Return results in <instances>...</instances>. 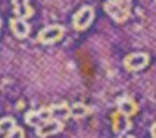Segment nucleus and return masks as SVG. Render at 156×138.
Returning a JSON list of instances; mask_svg holds the SVG:
<instances>
[{
	"label": "nucleus",
	"instance_id": "nucleus-1",
	"mask_svg": "<svg viewBox=\"0 0 156 138\" xmlns=\"http://www.w3.org/2000/svg\"><path fill=\"white\" fill-rule=\"evenodd\" d=\"M132 0H107L104 3V11L116 23H124L131 15Z\"/></svg>",
	"mask_w": 156,
	"mask_h": 138
},
{
	"label": "nucleus",
	"instance_id": "nucleus-2",
	"mask_svg": "<svg viewBox=\"0 0 156 138\" xmlns=\"http://www.w3.org/2000/svg\"><path fill=\"white\" fill-rule=\"evenodd\" d=\"M64 27L62 24H51L44 28H41L37 34V42L44 46L54 44L56 42L62 40L63 35H64Z\"/></svg>",
	"mask_w": 156,
	"mask_h": 138
},
{
	"label": "nucleus",
	"instance_id": "nucleus-3",
	"mask_svg": "<svg viewBox=\"0 0 156 138\" xmlns=\"http://www.w3.org/2000/svg\"><path fill=\"white\" fill-rule=\"evenodd\" d=\"M95 17V11L91 6L81 7L72 16V27L75 31H86L92 24Z\"/></svg>",
	"mask_w": 156,
	"mask_h": 138
},
{
	"label": "nucleus",
	"instance_id": "nucleus-4",
	"mask_svg": "<svg viewBox=\"0 0 156 138\" xmlns=\"http://www.w3.org/2000/svg\"><path fill=\"white\" fill-rule=\"evenodd\" d=\"M148 63H150L148 54H145V52H132V54H128L124 58L123 66L127 71L136 73L145 69L148 66Z\"/></svg>",
	"mask_w": 156,
	"mask_h": 138
},
{
	"label": "nucleus",
	"instance_id": "nucleus-5",
	"mask_svg": "<svg viewBox=\"0 0 156 138\" xmlns=\"http://www.w3.org/2000/svg\"><path fill=\"white\" fill-rule=\"evenodd\" d=\"M49 118H52L49 106H44V107L37 109V110H28L26 114H24V122H26L28 126L35 127V129H36L40 123H43L44 121H47Z\"/></svg>",
	"mask_w": 156,
	"mask_h": 138
},
{
	"label": "nucleus",
	"instance_id": "nucleus-6",
	"mask_svg": "<svg viewBox=\"0 0 156 138\" xmlns=\"http://www.w3.org/2000/svg\"><path fill=\"white\" fill-rule=\"evenodd\" d=\"M111 122H112V130L116 136H122V134L128 133L132 129V122H131V117L126 115L124 113L116 110L115 113H112L111 117Z\"/></svg>",
	"mask_w": 156,
	"mask_h": 138
},
{
	"label": "nucleus",
	"instance_id": "nucleus-7",
	"mask_svg": "<svg viewBox=\"0 0 156 138\" xmlns=\"http://www.w3.org/2000/svg\"><path fill=\"white\" fill-rule=\"evenodd\" d=\"M63 129H64V123L62 121L49 118L36 127V136L39 138H47V137L55 136V134H59Z\"/></svg>",
	"mask_w": 156,
	"mask_h": 138
},
{
	"label": "nucleus",
	"instance_id": "nucleus-8",
	"mask_svg": "<svg viewBox=\"0 0 156 138\" xmlns=\"http://www.w3.org/2000/svg\"><path fill=\"white\" fill-rule=\"evenodd\" d=\"M116 106H118V110L124 113L128 117H133L137 114L139 111V105L137 102L133 99L132 97L129 95H122L116 99Z\"/></svg>",
	"mask_w": 156,
	"mask_h": 138
},
{
	"label": "nucleus",
	"instance_id": "nucleus-9",
	"mask_svg": "<svg viewBox=\"0 0 156 138\" xmlns=\"http://www.w3.org/2000/svg\"><path fill=\"white\" fill-rule=\"evenodd\" d=\"M49 109H51L52 118L58 119V121L66 122L72 117V107L69 106L68 102H59V103L51 105Z\"/></svg>",
	"mask_w": 156,
	"mask_h": 138
},
{
	"label": "nucleus",
	"instance_id": "nucleus-10",
	"mask_svg": "<svg viewBox=\"0 0 156 138\" xmlns=\"http://www.w3.org/2000/svg\"><path fill=\"white\" fill-rule=\"evenodd\" d=\"M9 28H11L13 36L17 39H26L31 31V27L27 23V20L20 19V17H12L9 20Z\"/></svg>",
	"mask_w": 156,
	"mask_h": 138
},
{
	"label": "nucleus",
	"instance_id": "nucleus-11",
	"mask_svg": "<svg viewBox=\"0 0 156 138\" xmlns=\"http://www.w3.org/2000/svg\"><path fill=\"white\" fill-rule=\"evenodd\" d=\"M11 3H12L13 12H15L16 17L27 20L34 16L35 9L31 7L30 0H11Z\"/></svg>",
	"mask_w": 156,
	"mask_h": 138
},
{
	"label": "nucleus",
	"instance_id": "nucleus-12",
	"mask_svg": "<svg viewBox=\"0 0 156 138\" xmlns=\"http://www.w3.org/2000/svg\"><path fill=\"white\" fill-rule=\"evenodd\" d=\"M71 107H72V118L75 119H83L91 114V107H88L83 102H75Z\"/></svg>",
	"mask_w": 156,
	"mask_h": 138
},
{
	"label": "nucleus",
	"instance_id": "nucleus-13",
	"mask_svg": "<svg viewBox=\"0 0 156 138\" xmlns=\"http://www.w3.org/2000/svg\"><path fill=\"white\" fill-rule=\"evenodd\" d=\"M16 119L12 117H4V118L0 119V132L2 134H8L11 130H13L16 127Z\"/></svg>",
	"mask_w": 156,
	"mask_h": 138
},
{
	"label": "nucleus",
	"instance_id": "nucleus-14",
	"mask_svg": "<svg viewBox=\"0 0 156 138\" xmlns=\"http://www.w3.org/2000/svg\"><path fill=\"white\" fill-rule=\"evenodd\" d=\"M26 133H24V129L20 126H16L13 130H11L8 134H5L4 138H24Z\"/></svg>",
	"mask_w": 156,
	"mask_h": 138
},
{
	"label": "nucleus",
	"instance_id": "nucleus-15",
	"mask_svg": "<svg viewBox=\"0 0 156 138\" xmlns=\"http://www.w3.org/2000/svg\"><path fill=\"white\" fill-rule=\"evenodd\" d=\"M150 133H151V137H152V138H156V122H155L154 125L151 126V129H150Z\"/></svg>",
	"mask_w": 156,
	"mask_h": 138
},
{
	"label": "nucleus",
	"instance_id": "nucleus-16",
	"mask_svg": "<svg viewBox=\"0 0 156 138\" xmlns=\"http://www.w3.org/2000/svg\"><path fill=\"white\" fill-rule=\"evenodd\" d=\"M118 138H135L132 134H128V133H126V134H122V136H118Z\"/></svg>",
	"mask_w": 156,
	"mask_h": 138
},
{
	"label": "nucleus",
	"instance_id": "nucleus-17",
	"mask_svg": "<svg viewBox=\"0 0 156 138\" xmlns=\"http://www.w3.org/2000/svg\"><path fill=\"white\" fill-rule=\"evenodd\" d=\"M24 106H26V103H24L23 101H19V103H17V106H16V109L17 110H22V109L24 107Z\"/></svg>",
	"mask_w": 156,
	"mask_h": 138
}]
</instances>
